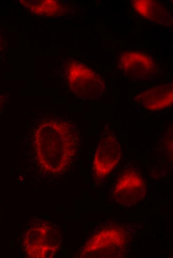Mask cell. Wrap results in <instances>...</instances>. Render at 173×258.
<instances>
[{
    "mask_svg": "<svg viewBox=\"0 0 173 258\" xmlns=\"http://www.w3.org/2000/svg\"><path fill=\"white\" fill-rule=\"evenodd\" d=\"M0 45H1V38L0 36Z\"/></svg>",
    "mask_w": 173,
    "mask_h": 258,
    "instance_id": "obj_10",
    "label": "cell"
},
{
    "mask_svg": "<svg viewBox=\"0 0 173 258\" xmlns=\"http://www.w3.org/2000/svg\"><path fill=\"white\" fill-rule=\"evenodd\" d=\"M146 191L145 181L139 172L128 169L117 178L114 193L122 205L132 206L141 200Z\"/></svg>",
    "mask_w": 173,
    "mask_h": 258,
    "instance_id": "obj_5",
    "label": "cell"
},
{
    "mask_svg": "<svg viewBox=\"0 0 173 258\" xmlns=\"http://www.w3.org/2000/svg\"><path fill=\"white\" fill-rule=\"evenodd\" d=\"M134 9L142 17L156 23H169V13L167 9L161 3L154 0H133Z\"/></svg>",
    "mask_w": 173,
    "mask_h": 258,
    "instance_id": "obj_8",
    "label": "cell"
},
{
    "mask_svg": "<svg viewBox=\"0 0 173 258\" xmlns=\"http://www.w3.org/2000/svg\"><path fill=\"white\" fill-rule=\"evenodd\" d=\"M65 75L68 86L78 98L88 101H99L104 96L105 79L95 68L75 60L68 62Z\"/></svg>",
    "mask_w": 173,
    "mask_h": 258,
    "instance_id": "obj_2",
    "label": "cell"
},
{
    "mask_svg": "<svg viewBox=\"0 0 173 258\" xmlns=\"http://www.w3.org/2000/svg\"><path fill=\"white\" fill-rule=\"evenodd\" d=\"M121 155L120 140L113 128L107 124L102 130L95 153L92 173L96 181H102L114 169Z\"/></svg>",
    "mask_w": 173,
    "mask_h": 258,
    "instance_id": "obj_4",
    "label": "cell"
},
{
    "mask_svg": "<svg viewBox=\"0 0 173 258\" xmlns=\"http://www.w3.org/2000/svg\"><path fill=\"white\" fill-rule=\"evenodd\" d=\"M80 133L76 124L66 118L45 121L35 129L34 147L37 161L47 172H64L76 155Z\"/></svg>",
    "mask_w": 173,
    "mask_h": 258,
    "instance_id": "obj_1",
    "label": "cell"
},
{
    "mask_svg": "<svg viewBox=\"0 0 173 258\" xmlns=\"http://www.w3.org/2000/svg\"><path fill=\"white\" fill-rule=\"evenodd\" d=\"M117 69L124 77L134 82L152 81L166 75V68L150 54L123 51L118 54Z\"/></svg>",
    "mask_w": 173,
    "mask_h": 258,
    "instance_id": "obj_3",
    "label": "cell"
},
{
    "mask_svg": "<svg viewBox=\"0 0 173 258\" xmlns=\"http://www.w3.org/2000/svg\"><path fill=\"white\" fill-rule=\"evenodd\" d=\"M173 91L172 82L145 87L136 92L133 101L145 109L160 110L173 104Z\"/></svg>",
    "mask_w": 173,
    "mask_h": 258,
    "instance_id": "obj_6",
    "label": "cell"
},
{
    "mask_svg": "<svg viewBox=\"0 0 173 258\" xmlns=\"http://www.w3.org/2000/svg\"><path fill=\"white\" fill-rule=\"evenodd\" d=\"M34 2V5L29 6L32 10L43 15H57L62 11V5L55 0H41Z\"/></svg>",
    "mask_w": 173,
    "mask_h": 258,
    "instance_id": "obj_9",
    "label": "cell"
},
{
    "mask_svg": "<svg viewBox=\"0 0 173 258\" xmlns=\"http://www.w3.org/2000/svg\"><path fill=\"white\" fill-rule=\"evenodd\" d=\"M47 227L30 230L25 236V249L30 257H51L56 251L53 232Z\"/></svg>",
    "mask_w": 173,
    "mask_h": 258,
    "instance_id": "obj_7",
    "label": "cell"
}]
</instances>
